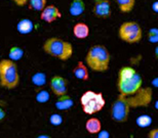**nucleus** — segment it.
Returning <instances> with one entry per match:
<instances>
[{
  "label": "nucleus",
  "instance_id": "nucleus-1",
  "mask_svg": "<svg viewBox=\"0 0 158 138\" xmlns=\"http://www.w3.org/2000/svg\"><path fill=\"white\" fill-rule=\"evenodd\" d=\"M143 87V78L135 68L125 65L120 68L117 78V89L120 95L129 96Z\"/></svg>",
  "mask_w": 158,
  "mask_h": 138
},
{
  "label": "nucleus",
  "instance_id": "nucleus-2",
  "mask_svg": "<svg viewBox=\"0 0 158 138\" xmlns=\"http://www.w3.org/2000/svg\"><path fill=\"white\" fill-rule=\"evenodd\" d=\"M111 55L106 46L97 44L93 45L88 49L85 55L84 64L88 69L97 73H104L108 71Z\"/></svg>",
  "mask_w": 158,
  "mask_h": 138
},
{
  "label": "nucleus",
  "instance_id": "nucleus-3",
  "mask_svg": "<svg viewBox=\"0 0 158 138\" xmlns=\"http://www.w3.org/2000/svg\"><path fill=\"white\" fill-rule=\"evenodd\" d=\"M43 51L55 58L66 61L73 55V45L70 42L58 37L46 39L42 46Z\"/></svg>",
  "mask_w": 158,
  "mask_h": 138
},
{
  "label": "nucleus",
  "instance_id": "nucleus-4",
  "mask_svg": "<svg viewBox=\"0 0 158 138\" xmlns=\"http://www.w3.org/2000/svg\"><path fill=\"white\" fill-rule=\"evenodd\" d=\"M20 84V74L15 61L9 58L0 61V86L14 89Z\"/></svg>",
  "mask_w": 158,
  "mask_h": 138
},
{
  "label": "nucleus",
  "instance_id": "nucleus-5",
  "mask_svg": "<svg viewBox=\"0 0 158 138\" xmlns=\"http://www.w3.org/2000/svg\"><path fill=\"white\" fill-rule=\"evenodd\" d=\"M81 108L86 115H94L101 112L106 104L103 93L94 92L91 90L84 92L80 97Z\"/></svg>",
  "mask_w": 158,
  "mask_h": 138
},
{
  "label": "nucleus",
  "instance_id": "nucleus-6",
  "mask_svg": "<svg viewBox=\"0 0 158 138\" xmlns=\"http://www.w3.org/2000/svg\"><path fill=\"white\" fill-rule=\"evenodd\" d=\"M118 37L123 42L128 44H135L142 40L143 30L140 24L134 21L124 22L118 29Z\"/></svg>",
  "mask_w": 158,
  "mask_h": 138
},
{
  "label": "nucleus",
  "instance_id": "nucleus-7",
  "mask_svg": "<svg viewBox=\"0 0 158 138\" xmlns=\"http://www.w3.org/2000/svg\"><path fill=\"white\" fill-rule=\"evenodd\" d=\"M128 106L131 108H146L151 103L153 98V90L150 87H142L138 92L132 95L124 96Z\"/></svg>",
  "mask_w": 158,
  "mask_h": 138
},
{
  "label": "nucleus",
  "instance_id": "nucleus-8",
  "mask_svg": "<svg viewBox=\"0 0 158 138\" xmlns=\"http://www.w3.org/2000/svg\"><path fill=\"white\" fill-rule=\"evenodd\" d=\"M131 108L128 106L127 102L125 100V97L118 94L117 98L114 100V102L111 105V118L113 121L117 123H125L128 120Z\"/></svg>",
  "mask_w": 158,
  "mask_h": 138
},
{
  "label": "nucleus",
  "instance_id": "nucleus-9",
  "mask_svg": "<svg viewBox=\"0 0 158 138\" xmlns=\"http://www.w3.org/2000/svg\"><path fill=\"white\" fill-rule=\"evenodd\" d=\"M93 14L98 18H109L112 14L110 0H94Z\"/></svg>",
  "mask_w": 158,
  "mask_h": 138
},
{
  "label": "nucleus",
  "instance_id": "nucleus-10",
  "mask_svg": "<svg viewBox=\"0 0 158 138\" xmlns=\"http://www.w3.org/2000/svg\"><path fill=\"white\" fill-rule=\"evenodd\" d=\"M49 88L52 92L58 97L66 95L68 92V81L64 77L56 75L50 79Z\"/></svg>",
  "mask_w": 158,
  "mask_h": 138
},
{
  "label": "nucleus",
  "instance_id": "nucleus-11",
  "mask_svg": "<svg viewBox=\"0 0 158 138\" xmlns=\"http://www.w3.org/2000/svg\"><path fill=\"white\" fill-rule=\"evenodd\" d=\"M62 14L60 12L59 8L56 5H46L43 8L42 11H40V18L45 23H53L56 20L61 18Z\"/></svg>",
  "mask_w": 158,
  "mask_h": 138
},
{
  "label": "nucleus",
  "instance_id": "nucleus-12",
  "mask_svg": "<svg viewBox=\"0 0 158 138\" xmlns=\"http://www.w3.org/2000/svg\"><path fill=\"white\" fill-rule=\"evenodd\" d=\"M73 75L74 77L78 80L81 81H87L89 79V72L88 68L83 61H78L76 67L73 69Z\"/></svg>",
  "mask_w": 158,
  "mask_h": 138
},
{
  "label": "nucleus",
  "instance_id": "nucleus-13",
  "mask_svg": "<svg viewBox=\"0 0 158 138\" xmlns=\"http://www.w3.org/2000/svg\"><path fill=\"white\" fill-rule=\"evenodd\" d=\"M73 35L77 39H86L89 36V27L83 22L76 23L73 27Z\"/></svg>",
  "mask_w": 158,
  "mask_h": 138
},
{
  "label": "nucleus",
  "instance_id": "nucleus-14",
  "mask_svg": "<svg viewBox=\"0 0 158 138\" xmlns=\"http://www.w3.org/2000/svg\"><path fill=\"white\" fill-rule=\"evenodd\" d=\"M73 105H74L73 99H72L71 96L67 95V94L60 96L56 102V108L59 111H67V109H70Z\"/></svg>",
  "mask_w": 158,
  "mask_h": 138
},
{
  "label": "nucleus",
  "instance_id": "nucleus-15",
  "mask_svg": "<svg viewBox=\"0 0 158 138\" xmlns=\"http://www.w3.org/2000/svg\"><path fill=\"white\" fill-rule=\"evenodd\" d=\"M85 129L89 134H98L102 130V123L98 118H89L85 123Z\"/></svg>",
  "mask_w": 158,
  "mask_h": 138
},
{
  "label": "nucleus",
  "instance_id": "nucleus-16",
  "mask_svg": "<svg viewBox=\"0 0 158 138\" xmlns=\"http://www.w3.org/2000/svg\"><path fill=\"white\" fill-rule=\"evenodd\" d=\"M18 32L22 35H27V34L32 33L34 30V24L32 21L28 20V18H23L18 23L17 25Z\"/></svg>",
  "mask_w": 158,
  "mask_h": 138
},
{
  "label": "nucleus",
  "instance_id": "nucleus-17",
  "mask_svg": "<svg viewBox=\"0 0 158 138\" xmlns=\"http://www.w3.org/2000/svg\"><path fill=\"white\" fill-rule=\"evenodd\" d=\"M85 11V4L83 0H73L69 7V12L73 17H79Z\"/></svg>",
  "mask_w": 158,
  "mask_h": 138
},
{
  "label": "nucleus",
  "instance_id": "nucleus-18",
  "mask_svg": "<svg viewBox=\"0 0 158 138\" xmlns=\"http://www.w3.org/2000/svg\"><path fill=\"white\" fill-rule=\"evenodd\" d=\"M119 10L123 14H128L134 9L135 5V0H116Z\"/></svg>",
  "mask_w": 158,
  "mask_h": 138
},
{
  "label": "nucleus",
  "instance_id": "nucleus-19",
  "mask_svg": "<svg viewBox=\"0 0 158 138\" xmlns=\"http://www.w3.org/2000/svg\"><path fill=\"white\" fill-rule=\"evenodd\" d=\"M32 83L34 86L36 87H43L46 84V75L42 73V72H38V73H35L32 76Z\"/></svg>",
  "mask_w": 158,
  "mask_h": 138
},
{
  "label": "nucleus",
  "instance_id": "nucleus-20",
  "mask_svg": "<svg viewBox=\"0 0 158 138\" xmlns=\"http://www.w3.org/2000/svg\"><path fill=\"white\" fill-rule=\"evenodd\" d=\"M8 56H9V59H11V61H20L24 56V50L19 46H12L11 48L9 49Z\"/></svg>",
  "mask_w": 158,
  "mask_h": 138
},
{
  "label": "nucleus",
  "instance_id": "nucleus-21",
  "mask_svg": "<svg viewBox=\"0 0 158 138\" xmlns=\"http://www.w3.org/2000/svg\"><path fill=\"white\" fill-rule=\"evenodd\" d=\"M29 1V8L35 11H42L46 6L47 0H28Z\"/></svg>",
  "mask_w": 158,
  "mask_h": 138
},
{
  "label": "nucleus",
  "instance_id": "nucleus-22",
  "mask_svg": "<svg viewBox=\"0 0 158 138\" xmlns=\"http://www.w3.org/2000/svg\"><path fill=\"white\" fill-rule=\"evenodd\" d=\"M152 124V118L148 115H142L137 119V125L141 128H147Z\"/></svg>",
  "mask_w": 158,
  "mask_h": 138
},
{
  "label": "nucleus",
  "instance_id": "nucleus-23",
  "mask_svg": "<svg viewBox=\"0 0 158 138\" xmlns=\"http://www.w3.org/2000/svg\"><path fill=\"white\" fill-rule=\"evenodd\" d=\"M50 96H49V93L48 91H46V90H39L38 92L36 94V100L40 103H45L49 100Z\"/></svg>",
  "mask_w": 158,
  "mask_h": 138
},
{
  "label": "nucleus",
  "instance_id": "nucleus-24",
  "mask_svg": "<svg viewBox=\"0 0 158 138\" xmlns=\"http://www.w3.org/2000/svg\"><path fill=\"white\" fill-rule=\"evenodd\" d=\"M49 122L52 126H60L63 123V117L59 114H52L49 117Z\"/></svg>",
  "mask_w": 158,
  "mask_h": 138
},
{
  "label": "nucleus",
  "instance_id": "nucleus-25",
  "mask_svg": "<svg viewBox=\"0 0 158 138\" xmlns=\"http://www.w3.org/2000/svg\"><path fill=\"white\" fill-rule=\"evenodd\" d=\"M98 138H110V133L107 130H101L98 133Z\"/></svg>",
  "mask_w": 158,
  "mask_h": 138
},
{
  "label": "nucleus",
  "instance_id": "nucleus-26",
  "mask_svg": "<svg viewBox=\"0 0 158 138\" xmlns=\"http://www.w3.org/2000/svg\"><path fill=\"white\" fill-rule=\"evenodd\" d=\"M148 138H158V128H154L148 133Z\"/></svg>",
  "mask_w": 158,
  "mask_h": 138
},
{
  "label": "nucleus",
  "instance_id": "nucleus-27",
  "mask_svg": "<svg viewBox=\"0 0 158 138\" xmlns=\"http://www.w3.org/2000/svg\"><path fill=\"white\" fill-rule=\"evenodd\" d=\"M154 35H158V28H152L148 31L147 36H154Z\"/></svg>",
  "mask_w": 158,
  "mask_h": 138
},
{
  "label": "nucleus",
  "instance_id": "nucleus-28",
  "mask_svg": "<svg viewBox=\"0 0 158 138\" xmlns=\"http://www.w3.org/2000/svg\"><path fill=\"white\" fill-rule=\"evenodd\" d=\"M14 1L18 6H25L28 3V0H11Z\"/></svg>",
  "mask_w": 158,
  "mask_h": 138
},
{
  "label": "nucleus",
  "instance_id": "nucleus-29",
  "mask_svg": "<svg viewBox=\"0 0 158 138\" xmlns=\"http://www.w3.org/2000/svg\"><path fill=\"white\" fill-rule=\"evenodd\" d=\"M148 40L151 43H158V35H154V36H148Z\"/></svg>",
  "mask_w": 158,
  "mask_h": 138
},
{
  "label": "nucleus",
  "instance_id": "nucleus-30",
  "mask_svg": "<svg viewBox=\"0 0 158 138\" xmlns=\"http://www.w3.org/2000/svg\"><path fill=\"white\" fill-rule=\"evenodd\" d=\"M5 117H6V112L1 108V106H0V122H1L2 120H4Z\"/></svg>",
  "mask_w": 158,
  "mask_h": 138
},
{
  "label": "nucleus",
  "instance_id": "nucleus-31",
  "mask_svg": "<svg viewBox=\"0 0 158 138\" xmlns=\"http://www.w3.org/2000/svg\"><path fill=\"white\" fill-rule=\"evenodd\" d=\"M153 87H155V88H158V77H155L154 79L152 80V82H151Z\"/></svg>",
  "mask_w": 158,
  "mask_h": 138
},
{
  "label": "nucleus",
  "instance_id": "nucleus-32",
  "mask_svg": "<svg viewBox=\"0 0 158 138\" xmlns=\"http://www.w3.org/2000/svg\"><path fill=\"white\" fill-rule=\"evenodd\" d=\"M152 9L155 12H158V1H156V2H154L153 4H152Z\"/></svg>",
  "mask_w": 158,
  "mask_h": 138
},
{
  "label": "nucleus",
  "instance_id": "nucleus-33",
  "mask_svg": "<svg viewBox=\"0 0 158 138\" xmlns=\"http://www.w3.org/2000/svg\"><path fill=\"white\" fill-rule=\"evenodd\" d=\"M154 55H155L156 59H158V44L156 45L155 49H154Z\"/></svg>",
  "mask_w": 158,
  "mask_h": 138
},
{
  "label": "nucleus",
  "instance_id": "nucleus-34",
  "mask_svg": "<svg viewBox=\"0 0 158 138\" xmlns=\"http://www.w3.org/2000/svg\"><path fill=\"white\" fill-rule=\"evenodd\" d=\"M37 138H52L49 135H47V134H41V135L37 136Z\"/></svg>",
  "mask_w": 158,
  "mask_h": 138
},
{
  "label": "nucleus",
  "instance_id": "nucleus-35",
  "mask_svg": "<svg viewBox=\"0 0 158 138\" xmlns=\"http://www.w3.org/2000/svg\"><path fill=\"white\" fill-rule=\"evenodd\" d=\"M154 108H155V109H157V111H158V100H156V101H155V104H154Z\"/></svg>",
  "mask_w": 158,
  "mask_h": 138
},
{
  "label": "nucleus",
  "instance_id": "nucleus-36",
  "mask_svg": "<svg viewBox=\"0 0 158 138\" xmlns=\"http://www.w3.org/2000/svg\"><path fill=\"white\" fill-rule=\"evenodd\" d=\"M0 61H1V59H0Z\"/></svg>",
  "mask_w": 158,
  "mask_h": 138
}]
</instances>
